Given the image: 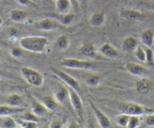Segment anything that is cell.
Masks as SVG:
<instances>
[{
	"instance_id": "obj_17",
	"label": "cell",
	"mask_w": 154,
	"mask_h": 128,
	"mask_svg": "<svg viewBox=\"0 0 154 128\" xmlns=\"http://www.w3.org/2000/svg\"><path fill=\"white\" fill-rule=\"evenodd\" d=\"M106 15L104 11H97L93 13L89 19V22L93 27H101L105 24Z\"/></svg>"
},
{
	"instance_id": "obj_24",
	"label": "cell",
	"mask_w": 154,
	"mask_h": 128,
	"mask_svg": "<svg viewBox=\"0 0 154 128\" xmlns=\"http://www.w3.org/2000/svg\"><path fill=\"white\" fill-rule=\"evenodd\" d=\"M102 79V76L100 73H93L87 75L84 78V82L87 85L90 87H97L100 85Z\"/></svg>"
},
{
	"instance_id": "obj_26",
	"label": "cell",
	"mask_w": 154,
	"mask_h": 128,
	"mask_svg": "<svg viewBox=\"0 0 154 128\" xmlns=\"http://www.w3.org/2000/svg\"><path fill=\"white\" fill-rule=\"evenodd\" d=\"M6 103H7V105L13 106V107H22V105L24 103V100L23 97L20 94H13L8 97Z\"/></svg>"
},
{
	"instance_id": "obj_7",
	"label": "cell",
	"mask_w": 154,
	"mask_h": 128,
	"mask_svg": "<svg viewBox=\"0 0 154 128\" xmlns=\"http://www.w3.org/2000/svg\"><path fill=\"white\" fill-rule=\"evenodd\" d=\"M89 105H90V109H91L93 115L96 118V121L99 124V127L101 128L111 127V122L110 118L91 100H89Z\"/></svg>"
},
{
	"instance_id": "obj_19",
	"label": "cell",
	"mask_w": 154,
	"mask_h": 128,
	"mask_svg": "<svg viewBox=\"0 0 154 128\" xmlns=\"http://www.w3.org/2000/svg\"><path fill=\"white\" fill-rule=\"evenodd\" d=\"M25 111L26 109L23 107H13L8 105L0 106V116H11L22 114Z\"/></svg>"
},
{
	"instance_id": "obj_46",
	"label": "cell",
	"mask_w": 154,
	"mask_h": 128,
	"mask_svg": "<svg viewBox=\"0 0 154 128\" xmlns=\"http://www.w3.org/2000/svg\"><path fill=\"white\" fill-rule=\"evenodd\" d=\"M53 1H57V0H53Z\"/></svg>"
},
{
	"instance_id": "obj_15",
	"label": "cell",
	"mask_w": 154,
	"mask_h": 128,
	"mask_svg": "<svg viewBox=\"0 0 154 128\" xmlns=\"http://www.w3.org/2000/svg\"><path fill=\"white\" fill-rule=\"evenodd\" d=\"M140 40L145 47H150L154 45V30L152 28H146L140 35Z\"/></svg>"
},
{
	"instance_id": "obj_41",
	"label": "cell",
	"mask_w": 154,
	"mask_h": 128,
	"mask_svg": "<svg viewBox=\"0 0 154 128\" xmlns=\"http://www.w3.org/2000/svg\"><path fill=\"white\" fill-rule=\"evenodd\" d=\"M87 128H96V127L93 121H89Z\"/></svg>"
},
{
	"instance_id": "obj_35",
	"label": "cell",
	"mask_w": 154,
	"mask_h": 128,
	"mask_svg": "<svg viewBox=\"0 0 154 128\" xmlns=\"http://www.w3.org/2000/svg\"><path fill=\"white\" fill-rule=\"evenodd\" d=\"M50 128H64V124L60 118H55L51 122Z\"/></svg>"
},
{
	"instance_id": "obj_8",
	"label": "cell",
	"mask_w": 154,
	"mask_h": 128,
	"mask_svg": "<svg viewBox=\"0 0 154 128\" xmlns=\"http://www.w3.org/2000/svg\"><path fill=\"white\" fill-rule=\"evenodd\" d=\"M63 25L52 17H46L37 21L35 23V27L42 31H53L61 28Z\"/></svg>"
},
{
	"instance_id": "obj_38",
	"label": "cell",
	"mask_w": 154,
	"mask_h": 128,
	"mask_svg": "<svg viewBox=\"0 0 154 128\" xmlns=\"http://www.w3.org/2000/svg\"><path fill=\"white\" fill-rule=\"evenodd\" d=\"M66 128H81V125L79 124V123L77 122V121H72L68 124L67 127Z\"/></svg>"
},
{
	"instance_id": "obj_29",
	"label": "cell",
	"mask_w": 154,
	"mask_h": 128,
	"mask_svg": "<svg viewBox=\"0 0 154 128\" xmlns=\"http://www.w3.org/2000/svg\"><path fill=\"white\" fill-rule=\"evenodd\" d=\"M42 118L37 116L35 114L33 113L32 112H23L20 116V120L27 121H34V122L38 123L41 121Z\"/></svg>"
},
{
	"instance_id": "obj_23",
	"label": "cell",
	"mask_w": 154,
	"mask_h": 128,
	"mask_svg": "<svg viewBox=\"0 0 154 128\" xmlns=\"http://www.w3.org/2000/svg\"><path fill=\"white\" fill-rule=\"evenodd\" d=\"M70 45V39L67 34H63L59 36L55 41V46L61 51L67 50Z\"/></svg>"
},
{
	"instance_id": "obj_6",
	"label": "cell",
	"mask_w": 154,
	"mask_h": 128,
	"mask_svg": "<svg viewBox=\"0 0 154 128\" xmlns=\"http://www.w3.org/2000/svg\"><path fill=\"white\" fill-rule=\"evenodd\" d=\"M51 69L54 72V74L58 77V79H60L64 83V85L73 88L78 92L81 91V85L75 78H74L73 76L69 75V73H66L63 70L57 68L55 67H51Z\"/></svg>"
},
{
	"instance_id": "obj_40",
	"label": "cell",
	"mask_w": 154,
	"mask_h": 128,
	"mask_svg": "<svg viewBox=\"0 0 154 128\" xmlns=\"http://www.w3.org/2000/svg\"><path fill=\"white\" fill-rule=\"evenodd\" d=\"M147 7H148V9H150V10H152V11L154 12V1L148 3V4H147Z\"/></svg>"
},
{
	"instance_id": "obj_14",
	"label": "cell",
	"mask_w": 154,
	"mask_h": 128,
	"mask_svg": "<svg viewBox=\"0 0 154 128\" xmlns=\"http://www.w3.org/2000/svg\"><path fill=\"white\" fill-rule=\"evenodd\" d=\"M54 96L55 97V98L57 99V100L59 102L60 104L66 105V103L68 101L70 103L69 89H68V87L66 85H61L60 88H57V91L54 93Z\"/></svg>"
},
{
	"instance_id": "obj_5",
	"label": "cell",
	"mask_w": 154,
	"mask_h": 128,
	"mask_svg": "<svg viewBox=\"0 0 154 128\" xmlns=\"http://www.w3.org/2000/svg\"><path fill=\"white\" fill-rule=\"evenodd\" d=\"M68 89H69V100H70L71 106H72V109H73L76 116L80 120H82L84 116V108L82 100H81L78 91L70 87H68Z\"/></svg>"
},
{
	"instance_id": "obj_32",
	"label": "cell",
	"mask_w": 154,
	"mask_h": 128,
	"mask_svg": "<svg viewBox=\"0 0 154 128\" xmlns=\"http://www.w3.org/2000/svg\"><path fill=\"white\" fill-rule=\"evenodd\" d=\"M146 52V63H147L150 65L154 64V51L150 47H145L144 46Z\"/></svg>"
},
{
	"instance_id": "obj_36",
	"label": "cell",
	"mask_w": 154,
	"mask_h": 128,
	"mask_svg": "<svg viewBox=\"0 0 154 128\" xmlns=\"http://www.w3.org/2000/svg\"><path fill=\"white\" fill-rule=\"evenodd\" d=\"M18 4L24 7H35L36 4L32 0H17Z\"/></svg>"
},
{
	"instance_id": "obj_39",
	"label": "cell",
	"mask_w": 154,
	"mask_h": 128,
	"mask_svg": "<svg viewBox=\"0 0 154 128\" xmlns=\"http://www.w3.org/2000/svg\"><path fill=\"white\" fill-rule=\"evenodd\" d=\"M70 1L72 2V6H73V8H78L80 6V1L79 0H70Z\"/></svg>"
},
{
	"instance_id": "obj_4",
	"label": "cell",
	"mask_w": 154,
	"mask_h": 128,
	"mask_svg": "<svg viewBox=\"0 0 154 128\" xmlns=\"http://www.w3.org/2000/svg\"><path fill=\"white\" fill-rule=\"evenodd\" d=\"M122 112L123 113H126L129 115L141 117L154 113V109L138 103H128L123 105L122 107Z\"/></svg>"
},
{
	"instance_id": "obj_12",
	"label": "cell",
	"mask_w": 154,
	"mask_h": 128,
	"mask_svg": "<svg viewBox=\"0 0 154 128\" xmlns=\"http://www.w3.org/2000/svg\"><path fill=\"white\" fill-rule=\"evenodd\" d=\"M31 108L32 112L42 118L46 116L50 112V111L45 107V105L40 100L33 97H31Z\"/></svg>"
},
{
	"instance_id": "obj_37",
	"label": "cell",
	"mask_w": 154,
	"mask_h": 128,
	"mask_svg": "<svg viewBox=\"0 0 154 128\" xmlns=\"http://www.w3.org/2000/svg\"><path fill=\"white\" fill-rule=\"evenodd\" d=\"M144 122L149 127H154V113L145 115Z\"/></svg>"
},
{
	"instance_id": "obj_27",
	"label": "cell",
	"mask_w": 154,
	"mask_h": 128,
	"mask_svg": "<svg viewBox=\"0 0 154 128\" xmlns=\"http://www.w3.org/2000/svg\"><path fill=\"white\" fill-rule=\"evenodd\" d=\"M19 124L11 116H0V128H18Z\"/></svg>"
},
{
	"instance_id": "obj_28",
	"label": "cell",
	"mask_w": 154,
	"mask_h": 128,
	"mask_svg": "<svg viewBox=\"0 0 154 128\" xmlns=\"http://www.w3.org/2000/svg\"><path fill=\"white\" fill-rule=\"evenodd\" d=\"M130 115H127L126 113H122L120 115H117L115 118V122L117 126L123 128H126L127 127L128 122H129Z\"/></svg>"
},
{
	"instance_id": "obj_31",
	"label": "cell",
	"mask_w": 154,
	"mask_h": 128,
	"mask_svg": "<svg viewBox=\"0 0 154 128\" xmlns=\"http://www.w3.org/2000/svg\"><path fill=\"white\" fill-rule=\"evenodd\" d=\"M141 117L135 116V115H130L126 128H138L141 125Z\"/></svg>"
},
{
	"instance_id": "obj_22",
	"label": "cell",
	"mask_w": 154,
	"mask_h": 128,
	"mask_svg": "<svg viewBox=\"0 0 154 128\" xmlns=\"http://www.w3.org/2000/svg\"><path fill=\"white\" fill-rule=\"evenodd\" d=\"M41 102L43 103L45 106V107L50 111V112H53V111L56 110L58 106L60 105L59 102L57 101V99L55 98L54 95H48L44 96V97H41L39 99Z\"/></svg>"
},
{
	"instance_id": "obj_11",
	"label": "cell",
	"mask_w": 154,
	"mask_h": 128,
	"mask_svg": "<svg viewBox=\"0 0 154 128\" xmlns=\"http://www.w3.org/2000/svg\"><path fill=\"white\" fill-rule=\"evenodd\" d=\"M139 45L138 40L135 36L129 35L125 37L121 43L122 51L127 53H133L138 46Z\"/></svg>"
},
{
	"instance_id": "obj_3",
	"label": "cell",
	"mask_w": 154,
	"mask_h": 128,
	"mask_svg": "<svg viewBox=\"0 0 154 128\" xmlns=\"http://www.w3.org/2000/svg\"><path fill=\"white\" fill-rule=\"evenodd\" d=\"M60 66L63 67L77 70H92L95 68V65L92 61H84L75 58H65L60 61Z\"/></svg>"
},
{
	"instance_id": "obj_9",
	"label": "cell",
	"mask_w": 154,
	"mask_h": 128,
	"mask_svg": "<svg viewBox=\"0 0 154 128\" xmlns=\"http://www.w3.org/2000/svg\"><path fill=\"white\" fill-rule=\"evenodd\" d=\"M125 68L130 74L138 77H144L147 76L148 70L141 64L135 62H127L125 64Z\"/></svg>"
},
{
	"instance_id": "obj_2",
	"label": "cell",
	"mask_w": 154,
	"mask_h": 128,
	"mask_svg": "<svg viewBox=\"0 0 154 128\" xmlns=\"http://www.w3.org/2000/svg\"><path fill=\"white\" fill-rule=\"evenodd\" d=\"M20 73L26 82L32 86L40 88L43 85L45 78L38 70L29 67H23L20 68Z\"/></svg>"
},
{
	"instance_id": "obj_45",
	"label": "cell",
	"mask_w": 154,
	"mask_h": 128,
	"mask_svg": "<svg viewBox=\"0 0 154 128\" xmlns=\"http://www.w3.org/2000/svg\"><path fill=\"white\" fill-rule=\"evenodd\" d=\"M2 74V72H1V70H0V75Z\"/></svg>"
},
{
	"instance_id": "obj_25",
	"label": "cell",
	"mask_w": 154,
	"mask_h": 128,
	"mask_svg": "<svg viewBox=\"0 0 154 128\" xmlns=\"http://www.w3.org/2000/svg\"><path fill=\"white\" fill-rule=\"evenodd\" d=\"M152 84L146 79H141L136 82V89L140 94H147L151 91Z\"/></svg>"
},
{
	"instance_id": "obj_13",
	"label": "cell",
	"mask_w": 154,
	"mask_h": 128,
	"mask_svg": "<svg viewBox=\"0 0 154 128\" xmlns=\"http://www.w3.org/2000/svg\"><path fill=\"white\" fill-rule=\"evenodd\" d=\"M99 51L102 55L110 58H117L120 55V51L109 43H103L99 47Z\"/></svg>"
},
{
	"instance_id": "obj_43",
	"label": "cell",
	"mask_w": 154,
	"mask_h": 128,
	"mask_svg": "<svg viewBox=\"0 0 154 128\" xmlns=\"http://www.w3.org/2000/svg\"><path fill=\"white\" fill-rule=\"evenodd\" d=\"M2 56H3V53H2V51L0 49V61L2 60Z\"/></svg>"
},
{
	"instance_id": "obj_10",
	"label": "cell",
	"mask_w": 154,
	"mask_h": 128,
	"mask_svg": "<svg viewBox=\"0 0 154 128\" xmlns=\"http://www.w3.org/2000/svg\"><path fill=\"white\" fill-rule=\"evenodd\" d=\"M120 15L123 19L132 21H142L145 18L144 13L135 9H123L120 10Z\"/></svg>"
},
{
	"instance_id": "obj_16",
	"label": "cell",
	"mask_w": 154,
	"mask_h": 128,
	"mask_svg": "<svg viewBox=\"0 0 154 128\" xmlns=\"http://www.w3.org/2000/svg\"><path fill=\"white\" fill-rule=\"evenodd\" d=\"M80 53L87 58H94L97 56V50L92 43H85L81 45L78 49Z\"/></svg>"
},
{
	"instance_id": "obj_20",
	"label": "cell",
	"mask_w": 154,
	"mask_h": 128,
	"mask_svg": "<svg viewBox=\"0 0 154 128\" xmlns=\"http://www.w3.org/2000/svg\"><path fill=\"white\" fill-rule=\"evenodd\" d=\"M29 13L26 10L21 9H13L10 11V18L13 22L20 23L23 22L28 18Z\"/></svg>"
},
{
	"instance_id": "obj_42",
	"label": "cell",
	"mask_w": 154,
	"mask_h": 128,
	"mask_svg": "<svg viewBox=\"0 0 154 128\" xmlns=\"http://www.w3.org/2000/svg\"><path fill=\"white\" fill-rule=\"evenodd\" d=\"M79 1H80V5H81V7H83V6H85L86 4L89 2L90 0H79Z\"/></svg>"
},
{
	"instance_id": "obj_21",
	"label": "cell",
	"mask_w": 154,
	"mask_h": 128,
	"mask_svg": "<svg viewBox=\"0 0 154 128\" xmlns=\"http://www.w3.org/2000/svg\"><path fill=\"white\" fill-rule=\"evenodd\" d=\"M57 12L59 13H69L72 12L73 8L70 0H57L55 1Z\"/></svg>"
},
{
	"instance_id": "obj_44",
	"label": "cell",
	"mask_w": 154,
	"mask_h": 128,
	"mask_svg": "<svg viewBox=\"0 0 154 128\" xmlns=\"http://www.w3.org/2000/svg\"><path fill=\"white\" fill-rule=\"evenodd\" d=\"M2 24H3V19L1 17V16H0V26H1Z\"/></svg>"
},
{
	"instance_id": "obj_1",
	"label": "cell",
	"mask_w": 154,
	"mask_h": 128,
	"mask_svg": "<svg viewBox=\"0 0 154 128\" xmlns=\"http://www.w3.org/2000/svg\"><path fill=\"white\" fill-rule=\"evenodd\" d=\"M19 43L25 51L42 53L46 50L48 40L43 36H26L20 39Z\"/></svg>"
},
{
	"instance_id": "obj_33",
	"label": "cell",
	"mask_w": 154,
	"mask_h": 128,
	"mask_svg": "<svg viewBox=\"0 0 154 128\" xmlns=\"http://www.w3.org/2000/svg\"><path fill=\"white\" fill-rule=\"evenodd\" d=\"M20 128H39L37 122L34 121H20L18 122Z\"/></svg>"
},
{
	"instance_id": "obj_18",
	"label": "cell",
	"mask_w": 154,
	"mask_h": 128,
	"mask_svg": "<svg viewBox=\"0 0 154 128\" xmlns=\"http://www.w3.org/2000/svg\"><path fill=\"white\" fill-rule=\"evenodd\" d=\"M75 13H54L51 15V17L54 18L56 20L58 21L62 25H69L72 23L75 19Z\"/></svg>"
},
{
	"instance_id": "obj_30",
	"label": "cell",
	"mask_w": 154,
	"mask_h": 128,
	"mask_svg": "<svg viewBox=\"0 0 154 128\" xmlns=\"http://www.w3.org/2000/svg\"><path fill=\"white\" fill-rule=\"evenodd\" d=\"M134 55H135V58L138 60L139 61L141 62H145L146 63V52L145 49L141 45H138V47L135 49L134 51Z\"/></svg>"
},
{
	"instance_id": "obj_34",
	"label": "cell",
	"mask_w": 154,
	"mask_h": 128,
	"mask_svg": "<svg viewBox=\"0 0 154 128\" xmlns=\"http://www.w3.org/2000/svg\"><path fill=\"white\" fill-rule=\"evenodd\" d=\"M24 49L22 47H13L11 49V55L13 56L14 58H20L24 53Z\"/></svg>"
}]
</instances>
